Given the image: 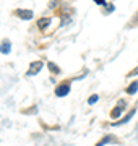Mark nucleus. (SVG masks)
I'll use <instances>...</instances> for the list:
<instances>
[{
    "mask_svg": "<svg viewBox=\"0 0 138 146\" xmlns=\"http://www.w3.org/2000/svg\"><path fill=\"white\" fill-rule=\"evenodd\" d=\"M133 115H135V109H132V112H130V114H128L127 117H123V119L120 120V122H115V123H112V125H115V127H117V125H123V123H127L128 120L132 119Z\"/></svg>",
    "mask_w": 138,
    "mask_h": 146,
    "instance_id": "nucleus-9",
    "label": "nucleus"
},
{
    "mask_svg": "<svg viewBox=\"0 0 138 146\" xmlns=\"http://www.w3.org/2000/svg\"><path fill=\"white\" fill-rule=\"evenodd\" d=\"M123 109H125V101H119L117 107H114V110L111 112V117H112V119H119L120 114L123 112Z\"/></svg>",
    "mask_w": 138,
    "mask_h": 146,
    "instance_id": "nucleus-2",
    "label": "nucleus"
},
{
    "mask_svg": "<svg viewBox=\"0 0 138 146\" xmlns=\"http://www.w3.org/2000/svg\"><path fill=\"white\" fill-rule=\"evenodd\" d=\"M135 75H138V68H135L133 72H130V73H128V76H135Z\"/></svg>",
    "mask_w": 138,
    "mask_h": 146,
    "instance_id": "nucleus-13",
    "label": "nucleus"
},
{
    "mask_svg": "<svg viewBox=\"0 0 138 146\" xmlns=\"http://www.w3.org/2000/svg\"><path fill=\"white\" fill-rule=\"evenodd\" d=\"M0 52L2 54H10L11 52V42L5 39V41L0 44Z\"/></svg>",
    "mask_w": 138,
    "mask_h": 146,
    "instance_id": "nucleus-6",
    "label": "nucleus"
},
{
    "mask_svg": "<svg viewBox=\"0 0 138 146\" xmlns=\"http://www.w3.org/2000/svg\"><path fill=\"white\" fill-rule=\"evenodd\" d=\"M125 91H127L128 96H133V94H137V93H138V80L132 81V83L128 84V88L125 89Z\"/></svg>",
    "mask_w": 138,
    "mask_h": 146,
    "instance_id": "nucleus-5",
    "label": "nucleus"
},
{
    "mask_svg": "<svg viewBox=\"0 0 138 146\" xmlns=\"http://www.w3.org/2000/svg\"><path fill=\"white\" fill-rule=\"evenodd\" d=\"M98 101H99V96H98V94H93V96H91L90 99H88V104L93 106V104H96Z\"/></svg>",
    "mask_w": 138,
    "mask_h": 146,
    "instance_id": "nucleus-11",
    "label": "nucleus"
},
{
    "mask_svg": "<svg viewBox=\"0 0 138 146\" xmlns=\"http://www.w3.org/2000/svg\"><path fill=\"white\" fill-rule=\"evenodd\" d=\"M47 67L50 68V72H52L54 75H57V73H60V68H58L57 65H55V63H52V62H49V63H47Z\"/></svg>",
    "mask_w": 138,
    "mask_h": 146,
    "instance_id": "nucleus-10",
    "label": "nucleus"
},
{
    "mask_svg": "<svg viewBox=\"0 0 138 146\" xmlns=\"http://www.w3.org/2000/svg\"><path fill=\"white\" fill-rule=\"evenodd\" d=\"M49 25H50V18H41V20L37 21V28H39L41 31H44Z\"/></svg>",
    "mask_w": 138,
    "mask_h": 146,
    "instance_id": "nucleus-8",
    "label": "nucleus"
},
{
    "mask_svg": "<svg viewBox=\"0 0 138 146\" xmlns=\"http://www.w3.org/2000/svg\"><path fill=\"white\" fill-rule=\"evenodd\" d=\"M15 15L20 16L21 20H31L33 18V11L31 10H16Z\"/></svg>",
    "mask_w": 138,
    "mask_h": 146,
    "instance_id": "nucleus-4",
    "label": "nucleus"
},
{
    "mask_svg": "<svg viewBox=\"0 0 138 146\" xmlns=\"http://www.w3.org/2000/svg\"><path fill=\"white\" fill-rule=\"evenodd\" d=\"M114 141H115L114 135H104V138H102V140L99 141V143H98L96 146H106L107 143H114Z\"/></svg>",
    "mask_w": 138,
    "mask_h": 146,
    "instance_id": "nucleus-7",
    "label": "nucleus"
},
{
    "mask_svg": "<svg viewBox=\"0 0 138 146\" xmlns=\"http://www.w3.org/2000/svg\"><path fill=\"white\" fill-rule=\"evenodd\" d=\"M42 65H44V63L41 62V60H37V62L31 63V67H29V72H28V75L31 76V75H36V73H39V72H41V68H42Z\"/></svg>",
    "mask_w": 138,
    "mask_h": 146,
    "instance_id": "nucleus-3",
    "label": "nucleus"
},
{
    "mask_svg": "<svg viewBox=\"0 0 138 146\" xmlns=\"http://www.w3.org/2000/svg\"><path fill=\"white\" fill-rule=\"evenodd\" d=\"M70 91H72L70 83H62V84H58L57 88H55V96H57V98H65V96L70 94Z\"/></svg>",
    "mask_w": 138,
    "mask_h": 146,
    "instance_id": "nucleus-1",
    "label": "nucleus"
},
{
    "mask_svg": "<svg viewBox=\"0 0 138 146\" xmlns=\"http://www.w3.org/2000/svg\"><path fill=\"white\" fill-rule=\"evenodd\" d=\"M94 3H99L101 7H106L107 3H106V0H94Z\"/></svg>",
    "mask_w": 138,
    "mask_h": 146,
    "instance_id": "nucleus-12",
    "label": "nucleus"
}]
</instances>
